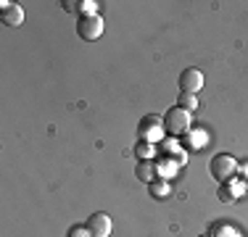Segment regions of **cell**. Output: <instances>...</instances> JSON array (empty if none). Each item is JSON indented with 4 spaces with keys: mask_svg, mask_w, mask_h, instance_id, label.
I'll return each instance as SVG.
<instances>
[{
    "mask_svg": "<svg viewBox=\"0 0 248 237\" xmlns=\"http://www.w3.org/2000/svg\"><path fill=\"white\" fill-rule=\"evenodd\" d=\"M140 134L145 142H156L158 137H164V118H158L156 114H148L140 121Z\"/></svg>",
    "mask_w": 248,
    "mask_h": 237,
    "instance_id": "obj_5",
    "label": "cell"
},
{
    "mask_svg": "<svg viewBox=\"0 0 248 237\" xmlns=\"http://www.w3.org/2000/svg\"><path fill=\"white\" fill-rule=\"evenodd\" d=\"M235 187H238V185H235L232 179L222 185V190H219V200H222V203H227V200H235V198H238V195H235Z\"/></svg>",
    "mask_w": 248,
    "mask_h": 237,
    "instance_id": "obj_12",
    "label": "cell"
},
{
    "mask_svg": "<svg viewBox=\"0 0 248 237\" xmlns=\"http://www.w3.org/2000/svg\"><path fill=\"white\" fill-rule=\"evenodd\" d=\"M164 132H169L172 137L187 134L190 132V114H187L185 108H180V105L169 108L167 114H164Z\"/></svg>",
    "mask_w": 248,
    "mask_h": 237,
    "instance_id": "obj_1",
    "label": "cell"
},
{
    "mask_svg": "<svg viewBox=\"0 0 248 237\" xmlns=\"http://www.w3.org/2000/svg\"><path fill=\"white\" fill-rule=\"evenodd\" d=\"M87 232H90V237H108L111 235V216L108 213H103V211H98V213H93V216H87Z\"/></svg>",
    "mask_w": 248,
    "mask_h": 237,
    "instance_id": "obj_4",
    "label": "cell"
},
{
    "mask_svg": "<svg viewBox=\"0 0 248 237\" xmlns=\"http://www.w3.org/2000/svg\"><path fill=\"white\" fill-rule=\"evenodd\" d=\"M69 237H90V232H87V227H72Z\"/></svg>",
    "mask_w": 248,
    "mask_h": 237,
    "instance_id": "obj_14",
    "label": "cell"
},
{
    "mask_svg": "<svg viewBox=\"0 0 248 237\" xmlns=\"http://www.w3.org/2000/svg\"><path fill=\"white\" fill-rule=\"evenodd\" d=\"M135 153L140 156V161H153V142L140 140L138 145H135Z\"/></svg>",
    "mask_w": 248,
    "mask_h": 237,
    "instance_id": "obj_11",
    "label": "cell"
},
{
    "mask_svg": "<svg viewBox=\"0 0 248 237\" xmlns=\"http://www.w3.org/2000/svg\"><path fill=\"white\" fill-rule=\"evenodd\" d=\"M77 34L87 43H95V40L103 34V19L95 14V16H79L77 21Z\"/></svg>",
    "mask_w": 248,
    "mask_h": 237,
    "instance_id": "obj_3",
    "label": "cell"
},
{
    "mask_svg": "<svg viewBox=\"0 0 248 237\" xmlns=\"http://www.w3.org/2000/svg\"><path fill=\"white\" fill-rule=\"evenodd\" d=\"M180 90L182 92H190V95H198V90H203V74L201 69H185L180 74Z\"/></svg>",
    "mask_w": 248,
    "mask_h": 237,
    "instance_id": "obj_7",
    "label": "cell"
},
{
    "mask_svg": "<svg viewBox=\"0 0 248 237\" xmlns=\"http://www.w3.org/2000/svg\"><path fill=\"white\" fill-rule=\"evenodd\" d=\"M180 108H185L187 114H193V111H198V98L196 95H190V92H180Z\"/></svg>",
    "mask_w": 248,
    "mask_h": 237,
    "instance_id": "obj_10",
    "label": "cell"
},
{
    "mask_svg": "<svg viewBox=\"0 0 248 237\" xmlns=\"http://www.w3.org/2000/svg\"><path fill=\"white\" fill-rule=\"evenodd\" d=\"M148 190H151V195H153L156 200H164V198L169 195V185H167L164 179H153L151 185H148Z\"/></svg>",
    "mask_w": 248,
    "mask_h": 237,
    "instance_id": "obj_9",
    "label": "cell"
},
{
    "mask_svg": "<svg viewBox=\"0 0 248 237\" xmlns=\"http://www.w3.org/2000/svg\"><path fill=\"white\" fill-rule=\"evenodd\" d=\"M95 8H98V3H93V0H82L79 3L82 16H95Z\"/></svg>",
    "mask_w": 248,
    "mask_h": 237,
    "instance_id": "obj_13",
    "label": "cell"
},
{
    "mask_svg": "<svg viewBox=\"0 0 248 237\" xmlns=\"http://www.w3.org/2000/svg\"><path fill=\"white\" fill-rule=\"evenodd\" d=\"M153 174H156V163L153 161H140L138 163V179H143V182H153Z\"/></svg>",
    "mask_w": 248,
    "mask_h": 237,
    "instance_id": "obj_8",
    "label": "cell"
},
{
    "mask_svg": "<svg viewBox=\"0 0 248 237\" xmlns=\"http://www.w3.org/2000/svg\"><path fill=\"white\" fill-rule=\"evenodd\" d=\"M211 177H214L217 182H230L235 177V171H238V161H235L232 156H227V153H217L214 158H211Z\"/></svg>",
    "mask_w": 248,
    "mask_h": 237,
    "instance_id": "obj_2",
    "label": "cell"
},
{
    "mask_svg": "<svg viewBox=\"0 0 248 237\" xmlns=\"http://www.w3.org/2000/svg\"><path fill=\"white\" fill-rule=\"evenodd\" d=\"M0 19H3L5 27H21V24H24V8H21L19 3L3 0V3H0Z\"/></svg>",
    "mask_w": 248,
    "mask_h": 237,
    "instance_id": "obj_6",
    "label": "cell"
},
{
    "mask_svg": "<svg viewBox=\"0 0 248 237\" xmlns=\"http://www.w3.org/2000/svg\"><path fill=\"white\" fill-rule=\"evenodd\" d=\"M74 5L77 3H72V0H63V8H66V11H74Z\"/></svg>",
    "mask_w": 248,
    "mask_h": 237,
    "instance_id": "obj_15",
    "label": "cell"
}]
</instances>
